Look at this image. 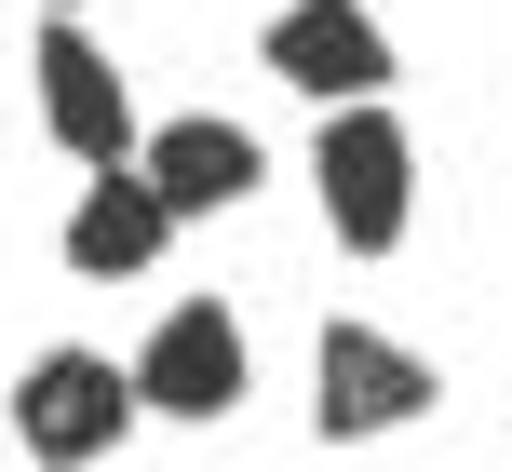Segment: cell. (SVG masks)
Masks as SVG:
<instances>
[{"label": "cell", "mask_w": 512, "mask_h": 472, "mask_svg": "<svg viewBox=\"0 0 512 472\" xmlns=\"http://www.w3.org/2000/svg\"><path fill=\"white\" fill-rule=\"evenodd\" d=\"M310 176H324V230L351 243V257H391V243H405V203H418V149H405V122H391L378 95L324 108V149H310Z\"/></svg>", "instance_id": "1"}, {"label": "cell", "mask_w": 512, "mask_h": 472, "mask_svg": "<svg viewBox=\"0 0 512 472\" xmlns=\"http://www.w3.org/2000/svg\"><path fill=\"white\" fill-rule=\"evenodd\" d=\"M122 432H135V365H108V351H41L14 378V446L27 459H108Z\"/></svg>", "instance_id": "2"}, {"label": "cell", "mask_w": 512, "mask_h": 472, "mask_svg": "<svg viewBox=\"0 0 512 472\" xmlns=\"http://www.w3.org/2000/svg\"><path fill=\"white\" fill-rule=\"evenodd\" d=\"M418 405H432V365H418L405 338H378V324H324V392H310L324 446H364V432H405Z\"/></svg>", "instance_id": "3"}, {"label": "cell", "mask_w": 512, "mask_h": 472, "mask_svg": "<svg viewBox=\"0 0 512 472\" xmlns=\"http://www.w3.org/2000/svg\"><path fill=\"white\" fill-rule=\"evenodd\" d=\"M27 81H41V122H54V149H68V162H122V149H135V95H122V68H108V41H81L68 14L41 27Z\"/></svg>", "instance_id": "4"}, {"label": "cell", "mask_w": 512, "mask_h": 472, "mask_svg": "<svg viewBox=\"0 0 512 472\" xmlns=\"http://www.w3.org/2000/svg\"><path fill=\"white\" fill-rule=\"evenodd\" d=\"M162 243H176V203L149 189V162H95V189H81V216H68V270L81 284H135V270H162Z\"/></svg>", "instance_id": "5"}, {"label": "cell", "mask_w": 512, "mask_h": 472, "mask_svg": "<svg viewBox=\"0 0 512 472\" xmlns=\"http://www.w3.org/2000/svg\"><path fill=\"white\" fill-rule=\"evenodd\" d=\"M270 68L297 81V95L351 108V95H378V81H391V41H378L364 0H283V14H270Z\"/></svg>", "instance_id": "6"}, {"label": "cell", "mask_w": 512, "mask_h": 472, "mask_svg": "<svg viewBox=\"0 0 512 472\" xmlns=\"http://www.w3.org/2000/svg\"><path fill=\"white\" fill-rule=\"evenodd\" d=\"M230 392H243V324L216 311V297L162 311L149 365H135V405H162V419H230Z\"/></svg>", "instance_id": "7"}, {"label": "cell", "mask_w": 512, "mask_h": 472, "mask_svg": "<svg viewBox=\"0 0 512 472\" xmlns=\"http://www.w3.org/2000/svg\"><path fill=\"white\" fill-rule=\"evenodd\" d=\"M149 189L176 216H230V203H256V135L243 122H216V108H189V122H149Z\"/></svg>", "instance_id": "8"}, {"label": "cell", "mask_w": 512, "mask_h": 472, "mask_svg": "<svg viewBox=\"0 0 512 472\" xmlns=\"http://www.w3.org/2000/svg\"><path fill=\"white\" fill-rule=\"evenodd\" d=\"M54 14H68V0H54Z\"/></svg>", "instance_id": "9"}]
</instances>
